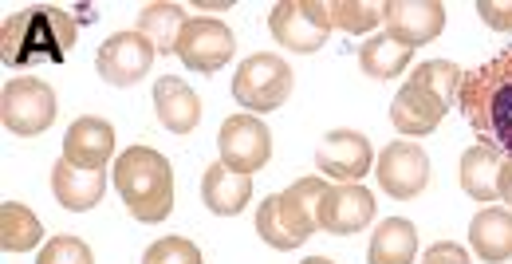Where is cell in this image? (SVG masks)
Returning <instances> with one entry per match:
<instances>
[{"label": "cell", "instance_id": "cell-30", "mask_svg": "<svg viewBox=\"0 0 512 264\" xmlns=\"http://www.w3.org/2000/svg\"><path fill=\"white\" fill-rule=\"evenodd\" d=\"M422 264H469V253L457 241H438V245L426 249Z\"/></svg>", "mask_w": 512, "mask_h": 264}, {"label": "cell", "instance_id": "cell-4", "mask_svg": "<svg viewBox=\"0 0 512 264\" xmlns=\"http://www.w3.org/2000/svg\"><path fill=\"white\" fill-rule=\"evenodd\" d=\"M323 194H327V182H323L320 174H312V178L292 182L284 194L264 198L260 209H256V233H260V241L272 245V249H280V253L300 249L320 229Z\"/></svg>", "mask_w": 512, "mask_h": 264}, {"label": "cell", "instance_id": "cell-8", "mask_svg": "<svg viewBox=\"0 0 512 264\" xmlns=\"http://www.w3.org/2000/svg\"><path fill=\"white\" fill-rule=\"evenodd\" d=\"M237 52V40L229 32V24L221 20H209V16H193L190 24L182 28V40H178V60L190 67V71H201V75H213L233 60Z\"/></svg>", "mask_w": 512, "mask_h": 264}, {"label": "cell", "instance_id": "cell-12", "mask_svg": "<svg viewBox=\"0 0 512 264\" xmlns=\"http://www.w3.org/2000/svg\"><path fill=\"white\" fill-rule=\"evenodd\" d=\"M375 162V150H371V138L359 131H331L316 150V170L320 178L331 182H359Z\"/></svg>", "mask_w": 512, "mask_h": 264}, {"label": "cell", "instance_id": "cell-5", "mask_svg": "<svg viewBox=\"0 0 512 264\" xmlns=\"http://www.w3.org/2000/svg\"><path fill=\"white\" fill-rule=\"evenodd\" d=\"M292 95V67L272 52H256L233 75V99L237 107H249L253 115H268L284 107Z\"/></svg>", "mask_w": 512, "mask_h": 264}, {"label": "cell", "instance_id": "cell-24", "mask_svg": "<svg viewBox=\"0 0 512 264\" xmlns=\"http://www.w3.org/2000/svg\"><path fill=\"white\" fill-rule=\"evenodd\" d=\"M418 257V233L406 217H390L375 229L367 264H414Z\"/></svg>", "mask_w": 512, "mask_h": 264}, {"label": "cell", "instance_id": "cell-20", "mask_svg": "<svg viewBox=\"0 0 512 264\" xmlns=\"http://www.w3.org/2000/svg\"><path fill=\"white\" fill-rule=\"evenodd\" d=\"M103 190H107V174L103 170H83V166H71L67 158H60L52 166V194L71 213L95 209L99 198H103Z\"/></svg>", "mask_w": 512, "mask_h": 264}, {"label": "cell", "instance_id": "cell-6", "mask_svg": "<svg viewBox=\"0 0 512 264\" xmlns=\"http://www.w3.org/2000/svg\"><path fill=\"white\" fill-rule=\"evenodd\" d=\"M0 119L20 138L44 134L56 123V91L32 75L12 79V83H4V95H0Z\"/></svg>", "mask_w": 512, "mask_h": 264}, {"label": "cell", "instance_id": "cell-32", "mask_svg": "<svg viewBox=\"0 0 512 264\" xmlns=\"http://www.w3.org/2000/svg\"><path fill=\"white\" fill-rule=\"evenodd\" d=\"M300 264H335V261H327V257H308V261H300Z\"/></svg>", "mask_w": 512, "mask_h": 264}, {"label": "cell", "instance_id": "cell-18", "mask_svg": "<svg viewBox=\"0 0 512 264\" xmlns=\"http://www.w3.org/2000/svg\"><path fill=\"white\" fill-rule=\"evenodd\" d=\"M253 198V174H237L225 162H213L201 178V201L217 217H237Z\"/></svg>", "mask_w": 512, "mask_h": 264}, {"label": "cell", "instance_id": "cell-7", "mask_svg": "<svg viewBox=\"0 0 512 264\" xmlns=\"http://www.w3.org/2000/svg\"><path fill=\"white\" fill-rule=\"evenodd\" d=\"M217 150H221V162L237 174H256L268 166L272 158V134L268 127L256 119V115H233L221 123L217 134Z\"/></svg>", "mask_w": 512, "mask_h": 264}, {"label": "cell", "instance_id": "cell-10", "mask_svg": "<svg viewBox=\"0 0 512 264\" xmlns=\"http://www.w3.org/2000/svg\"><path fill=\"white\" fill-rule=\"evenodd\" d=\"M446 111H449L446 95H438L430 83H422L418 75H410L406 87L390 103V123H394V131L406 134V138H422V134L438 131V123L446 119Z\"/></svg>", "mask_w": 512, "mask_h": 264}, {"label": "cell", "instance_id": "cell-14", "mask_svg": "<svg viewBox=\"0 0 512 264\" xmlns=\"http://www.w3.org/2000/svg\"><path fill=\"white\" fill-rule=\"evenodd\" d=\"M383 20L394 40H402L406 48H418V44H430L442 36L446 4H438V0H386Z\"/></svg>", "mask_w": 512, "mask_h": 264}, {"label": "cell", "instance_id": "cell-3", "mask_svg": "<svg viewBox=\"0 0 512 264\" xmlns=\"http://www.w3.org/2000/svg\"><path fill=\"white\" fill-rule=\"evenodd\" d=\"M115 190L130 217L158 225L174 213V166L150 146H130L115 162Z\"/></svg>", "mask_w": 512, "mask_h": 264}, {"label": "cell", "instance_id": "cell-23", "mask_svg": "<svg viewBox=\"0 0 512 264\" xmlns=\"http://www.w3.org/2000/svg\"><path fill=\"white\" fill-rule=\"evenodd\" d=\"M308 12L320 20L323 28L339 32H371L383 20V4H363V0H308Z\"/></svg>", "mask_w": 512, "mask_h": 264}, {"label": "cell", "instance_id": "cell-2", "mask_svg": "<svg viewBox=\"0 0 512 264\" xmlns=\"http://www.w3.org/2000/svg\"><path fill=\"white\" fill-rule=\"evenodd\" d=\"M75 16L60 4H32L24 12H12L0 32V60L8 67L28 64H64L75 44Z\"/></svg>", "mask_w": 512, "mask_h": 264}, {"label": "cell", "instance_id": "cell-22", "mask_svg": "<svg viewBox=\"0 0 512 264\" xmlns=\"http://www.w3.org/2000/svg\"><path fill=\"white\" fill-rule=\"evenodd\" d=\"M186 8L174 4V0H162V4H142L138 8V32L154 44L158 56H174L178 52V40H182V28H186Z\"/></svg>", "mask_w": 512, "mask_h": 264}, {"label": "cell", "instance_id": "cell-31", "mask_svg": "<svg viewBox=\"0 0 512 264\" xmlns=\"http://www.w3.org/2000/svg\"><path fill=\"white\" fill-rule=\"evenodd\" d=\"M501 201L512 209V154L505 158V170H501Z\"/></svg>", "mask_w": 512, "mask_h": 264}, {"label": "cell", "instance_id": "cell-11", "mask_svg": "<svg viewBox=\"0 0 512 264\" xmlns=\"http://www.w3.org/2000/svg\"><path fill=\"white\" fill-rule=\"evenodd\" d=\"M154 44L134 28V32H115L103 48H99V56H95V67H99V75L111 83V87H130V83H138L150 64H154Z\"/></svg>", "mask_w": 512, "mask_h": 264}, {"label": "cell", "instance_id": "cell-13", "mask_svg": "<svg viewBox=\"0 0 512 264\" xmlns=\"http://www.w3.org/2000/svg\"><path fill=\"white\" fill-rule=\"evenodd\" d=\"M375 194L359 182H343V186H327L320 201V229L331 237H351L363 233V225H371L375 217Z\"/></svg>", "mask_w": 512, "mask_h": 264}, {"label": "cell", "instance_id": "cell-17", "mask_svg": "<svg viewBox=\"0 0 512 264\" xmlns=\"http://www.w3.org/2000/svg\"><path fill=\"white\" fill-rule=\"evenodd\" d=\"M154 111H158V123L170 134H190L201 123V99L178 75H162L154 83Z\"/></svg>", "mask_w": 512, "mask_h": 264}, {"label": "cell", "instance_id": "cell-25", "mask_svg": "<svg viewBox=\"0 0 512 264\" xmlns=\"http://www.w3.org/2000/svg\"><path fill=\"white\" fill-rule=\"evenodd\" d=\"M40 241H44L40 217L20 201H4L0 205V249L4 253H28Z\"/></svg>", "mask_w": 512, "mask_h": 264}, {"label": "cell", "instance_id": "cell-21", "mask_svg": "<svg viewBox=\"0 0 512 264\" xmlns=\"http://www.w3.org/2000/svg\"><path fill=\"white\" fill-rule=\"evenodd\" d=\"M469 245L485 264L512 261V209H481L469 225Z\"/></svg>", "mask_w": 512, "mask_h": 264}, {"label": "cell", "instance_id": "cell-9", "mask_svg": "<svg viewBox=\"0 0 512 264\" xmlns=\"http://www.w3.org/2000/svg\"><path fill=\"white\" fill-rule=\"evenodd\" d=\"M375 178L390 198L410 201L430 186V158L418 142H390L375 162Z\"/></svg>", "mask_w": 512, "mask_h": 264}, {"label": "cell", "instance_id": "cell-19", "mask_svg": "<svg viewBox=\"0 0 512 264\" xmlns=\"http://www.w3.org/2000/svg\"><path fill=\"white\" fill-rule=\"evenodd\" d=\"M505 158L497 146L489 142H477L461 154V190L473 201H497L501 198V170H505Z\"/></svg>", "mask_w": 512, "mask_h": 264}, {"label": "cell", "instance_id": "cell-27", "mask_svg": "<svg viewBox=\"0 0 512 264\" xmlns=\"http://www.w3.org/2000/svg\"><path fill=\"white\" fill-rule=\"evenodd\" d=\"M142 264H205L201 261V249L186 241V237H162L146 249Z\"/></svg>", "mask_w": 512, "mask_h": 264}, {"label": "cell", "instance_id": "cell-26", "mask_svg": "<svg viewBox=\"0 0 512 264\" xmlns=\"http://www.w3.org/2000/svg\"><path fill=\"white\" fill-rule=\"evenodd\" d=\"M410 56H414V48H406L402 40H394V36H371L359 48V67L371 79H394L398 71H406Z\"/></svg>", "mask_w": 512, "mask_h": 264}, {"label": "cell", "instance_id": "cell-29", "mask_svg": "<svg viewBox=\"0 0 512 264\" xmlns=\"http://www.w3.org/2000/svg\"><path fill=\"white\" fill-rule=\"evenodd\" d=\"M477 12L493 32H512V0H477Z\"/></svg>", "mask_w": 512, "mask_h": 264}, {"label": "cell", "instance_id": "cell-15", "mask_svg": "<svg viewBox=\"0 0 512 264\" xmlns=\"http://www.w3.org/2000/svg\"><path fill=\"white\" fill-rule=\"evenodd\" d=\"M268 32L288 52H320L327 44V36H331L320 20L308 12V0H280L268 12Z\"/></svg>", "mask_w": 512, "mask_h": 264}, {"label": "cell", "instance_id": "cell-1", "mask_svg": "<svg viewBox=\"0 0 512 264\" xmlns=\"http://www.w3.org/2000/svg\"><path fill=\"white\" fill-rule=\"evenodd\" d=\"M457 107L465 123L481 134V142L512 154V48L461 75Z\"/></svg>", "mask_w": 512, "mask_h": 264}, {"label": "cell", "instance_id": "cell-16", "mask_svg": "<svg viewBox=\"0 0 512 264\" xmlns=\"http://www.w3.org/2000/svg\"><path fill=\"white\" fill-rule=\"evenodd\" d=\"M115 154V127L99 115H83L75 119L64 134V158L71 166H83V170H107Z\"/></svg>", "mask_w": 512, "mask_h": 264}, {"label": "cell", "instance_id": "cell-28", "mask_svg": "<svg viewBox=\"0 0 512 264\" xmlns=\"http://www.w3.org/2000/svg\"><path fill=\"white\" fill-rule=\"evenodd\" d=\"M36 264H95V257H91L87 241H79V237H67V233H60V237H52V241L40 249Z\"/></svg>", "mask_w": 512, "mask_h": 264}]
</instances>
